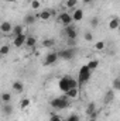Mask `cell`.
<instances>
[{"label":"cell","instance_id":"obj_1","mask_svg":"<svg viewBox=\"0 0 120 121\" xmlns=\"http://www.w3.org/2000/svg\"><path fill=\"white\" fill-rule=\"evenodd\" d=\"M69 99L64 94V96H60V97H55L51 100V107L52 108H57V110H64L66 107H69Z\"/></svg>","mask_w":120,"mask_h":121},{"label":"cell","instance_id":"obj_2","mask_svg":"<svg viewBox=\"0 0 120 121\" xmlns=\"http://www.w3.org/2000/svg\"><path fill=\"white\" fill-rule=\"evenodd\" d=\"M90 73H92V72L86 68V65H83V66L79 69V73H78V79H76V80H78V85H85V83L90 79Z\"/></svg>","mask_w":120,"mask_h":121},{"label":"cell","instance_id":"obj_3","mask_svg":"<svg viewBox=\"0 0 120 121\" xmlns=\"http://www.w3.org/2000/svg\"><path fill=\"white\" fill-rule=\"evenodd\" d=\"M58 54V58L64 60H71L74 56H75V48H68V49H62L60 52H57Z\"/></svg>","mask_w":120,"mask_h":121},{"label":"cell","instance_id":"obj_4","mask_svg":"<svg viewBox=\"0 0 120 121\" xmlns=\"http://www.w3.org/2000/svg\"><path fill=\"white\" fill-rule=\"evenodd\" d=\"M58 21H60V23L62 24V26H64V27L72 26V23H74V20H72V16H71L69 13H66V11L61 13L60 16H58Z\"/></svg>","mask_w":120,"mask_h":121},{"label":"cell","instance_id":"obj_5","mask_svg":"<svg viewBox=\"0 0 120 121\" xmlns=\"http://www.w3.org/2000/svg\"><path fill=\"white\" fill-rule=\"evenodd\" d=\"M26 38H27V34H26V32H24V34H18V35H16V37L13 38V45H14L16 48L23 47L24 42H26Z\"/></svg>","mask_w":120,"mask_h":121},{"label":"cell","instance_id":"obj_6","mask_svg":"<svg viewBox=\"0 0 120 121\" xmlns=\"http://www.w3.org/2000/svg\"><path fill=\"white\" fill-rule=\"evenodd\" d=\"M58 87H60V90L62 93H66V91L69 90V76L61 78L60 82H58Z\"/></svg>","mask_w":120,"mask_h":121},{"label":"cell","instance_id":"obj_7","mask_svg":"<svg viewBox=\"0 0 120 121\" xmlns=\"http://www.w3.org/2000/svg\"><path fill=\"white\" fill-rule=\"evenodd\" d=\"M64 32H65V35H66L68 39H76L78 38V31L75 30V27H72V26L65 27L64 28Z\"/></svg>","mask_w":120,"mask_h":121},{"label":"cell","instance_id":"obj_8","mask_svg":"<svg viewBox=\"0 0 120 121\" xmlns=\"http://www.w3.org/2000/svg\"><path fill=\"white\" fill-rule=\"evenodd\" d=\"M58 59H60V58H58V54H57V52H50V54L45 56V59H44V65H45V66L54 65Z\"/></svg>","mask_w":120,"mask_h":121},{"label":"cell","instance_id":"obj_9","mask_svg":"<svg viewBox=\"0 0 120 121\" xmlns=\"http://www.w3.org/2000/svg\"><path fill=\"white\" fill-rule=\"evenodd\" d=\"M35 17H37V20H41V21H48L52 16H51V11H50V10H41L40 13H37V14H35Z\"/></svg>","mask_w":120,"mask_h":121},{"label":"cell","instance_id":"obj_10","mask_svg":"<svg viewBox=\"0 0 120 121\" xmlns=\"http://www.w3.org/2000/svg\"><path fill=\"white\" fill-rule=\"evenodd\" d=\"M79 94H81V91H79V87H75V89H69V90L65 93V96H66L69 100H76V99H79Z\"/></svg>","mask_w":120,"mask_h":121},{"label":"cell","instance_id":"obj_11","mask_svg":"<svg viewBox=\"0 0 120 121\" xmlns=\"http://www.w3.org/2000/svg\"><path fill=\"white\" fill-rule=\"evenodd\" d=\"M11 30H13V24L10 21H3L0 24V31L3 34H11Z\"/></svg>","mask_w":120,"mask_h":121},{"label":"cell","instance_id":"obj_12","mask_svg":"<svg viewBox=\"0 0 120 121\" xmlns=\"http://www.w3.org/2000/svg\"><path fill=\"white\" fill-rule=\"evenodd\" d=\"M71 16L74 21H81L83 18V9H74V13Z\"/></svg>","mask_w":120,"mask_h":121},{"label":"cell","instance_id":"obj_13","mask_svg":"<svg viewBox=\"0 0 120 121\" xmlns=\"http://www.w3.org/2000/svg\"><path fill=\"white\" fill-rule=\"evenodd\" d=\"M24 45H26L27 48H35V45H37V38H35L34 35H27Z\"/></svg>","mask_w":120,"mask_h":121},{"label":"cell","instance_id":"obj_14","mask_svg":"<svg viewBox=\"0 0 120 121\" xmlns=\"http://www.w3.org/2000/svg\"><path fill=\"white\" fill-rule=\"evenodd\" d=\"M1 113H3L4 116H11V114H13V106H11L10 103H4V104L1 106Z\"/></svg>","mask_w":120,"mask_h":121},{"label":"cell","instance_id":"obj_15","mask_svg":"<svg viewBox=\"0 0 120 121\" xmlns=\"http://www.w3.org/2000/svg\"><path fill=\"white\" fill-rule=\"evenodd\" d=\"M120 26V20L119 17H113L110 21H109V30H117Z\"/></svg>","mask_w":120,"mask_h":121},{"label":"cell","instance_id":"obj_16","mask_svg":"<svg viewBox=\"0 0 120 121\" xmlns=\"http://www.w3.org/2000/svg\"><path fill=\"white\" fill-rule=\"evenodd\" d=\"M115 96H116V94H115V90H109L107 91V93L105 94V100H103L105 104H110V103L115 100Z\"/></svg>","mask_w":120,"mask_h":121},{"label":"cell","instance_id":"obj_17","mask_svg":"<svg viewBox=\"0 0 120 121\" xmlns=\"http://www.w3.org/2000/svg\"><path fill=\"white\" fill-rule=\"evenodd\" d=\"M97 66H99V60H97V59H90L89 62L86 63V68L89 69L90 72L96 70V69H97Z\"/></svg>","mask_w":120,"mask_h":121},{"label":"cell","instance_id":"obj_18","mask_svg":"<svg viewBox=\"0 0 120 121\" xmlns=\"http://www.w3.org/2000/svg\"><path fill=\"white\" fill-rule=\"evenodd\" d=\"M13 90L16 91V93H18V94L23 93V91H24V85H23V82H18V80L14 82V83H13Z\"/></svg>","mask_w":120,"mask_h":121},{"label":"cell","instance_id":"obj_19","mask_svg":"<svg viewBox=\"0 0 120 121\" xmlns=\"http://www.w3.org/2000/svg\"><path fill=\"white\" fill-rule=\"evenodd\" d=\"M35 21H37L35 14H27V16L24 17V24H26V26H31V24H34Z\"/></svg>","mask_w":120,"mask_h":121},{"label":"cell","instance_id":"obj_20","mask_svg":"<svg viewBox=\"0 0 120 121\" xmlns=\"http://www.w3.org/2000/svg\"><path fill=\"white\" fill-rule=\"evenodd\" d=\"M41 45H42L44 48H52V47L55 45V39H54V38H45V39L41 42Z\"/></svg>","mask_w":120,"mask_h":121},{"label":"cell","instance_id":"obj_21","mask_svg":"<svg viewBox=\"0 0 120 121\" xmlns=\"http://www.w3.org/2000/svg\"><path fill=\"white\" fill-rule=\"evenodd\" d=\"M24 26H13V30H11V34L16 37V35H18V34H24Z\"/></svg>","mask_w":120,"mask_h":121},{"label":"cell","instance_id":"obj_22","mask_svg":"<svg viewBox=\"0 0 120 121\" xmlns=\"http://www.w3.org/2000/svg\"><path fill=\"white\" fill-rule=\"evenodd\" d=\"M0 100L3 101V104H4V103H10V101H11V93H9V91L1 93V94H0Z\"/></svg>","mask_w":120,"mask_h":121},{"label":"cell","instance_id":"obj_23","mask_svg":"<svg viewBox=\"0 0 120 121\" xmlns=\"http://www.w3.org/2000/svg\"><path fill=\"white\" fill-rule=\"evenodd\" d=\"M95 110H97V108H96V104H95L93 101H90L89 104L86 106V110H85V114H86V116H90V114H92V113H93Z\"/></svg>","mask_w":120,"mask_h":121},{"label":"cell","instance_id":"obj_24","mask_svg":"<svg viewBox=\"0 0 120 121\" xmlns=\"http://www.w3.org/2000/svg\"><path fill=\"white\" fill-rule=\"evenodd\" d=\"M30 104H31L30 99H23V100L20 101V104H18V106H20V108H21V110H26L27 107H30Z\"/></svg>","mask_w":120,"mask_h":121},{"label":"cell","instance_id":"obj_25","mask_svg":"<svg viewBox=\"0 0 120 121\" xmlns=\"http://www.w3.org/2000/svg\"><path fill=\"white\" fill-rule=\"evenodd\" d=\"M30 7L32 10H40V9H41V1H40V0H31Z\"/></svg>","mask_w":120,"mask_h":121},{"label":"cell","instance_id":"obj_26","mask_svg":"<svg viewBox=\"0 0 120 121\" xmlns=\"http://www.w3.org/2000/svg\"><path fill=\"white\" fill-rule=\"evenodd\" d=\"M76 4H78V0H66L65 1L66 9H76Z\"/></svg>","mask_w":120,"mask_h":121},{"label":"cell","instance_id":"obj_27","mask_svg":"<svg viewBox=\"0 0 120 121\" xmlns=\"http://www.w3.org/2000/svg\"><path fill=\"white\" fill-rule=\"evenodd\" d=\"M9 52H10V47H9V45H1V47H0V55H1V56L9 55Z\"/></svg>","mask_w":120,"mask_h":121},{"label":"cell","instance_id":"obj_28","mask_svg":"<svg viewBox=\"0 0 120 121\" xmlns=\"http://www.w3.org/2000/svg\"><path fill=\"white\" fill-rule=\"evenodd\" d=\"M75 87H79L78 80L74 79V78H69V89H75Z\"/></svg>","mask_w":120,"mask_h":121},{"label":"cell","instance_id":"obj_29","mask_svg":"<svg viewBox=\"0 0 120 121\" xmlns=\"http://www.w3.org/2000/svg\"><path fill=\"white\" fill-rule=\"evenodd\" d=\"M113 90L115 91L120 90V79L119 78H116V79L113 80Z\"/></svg>","mask_w":120,"mask_h":121},{"label":"cell","instance_id":"obj_30","mask_svg":"<svg viewBox=\"0 0 120 121\" xmlns=\"http://www.w3.org/2000/svg\"><path fill=\"white\" fill-rule=\"evenodd\" d=\"M65 121H81V118H79V116L78 114H71V116H68L66 117V120Z\"/></svg>","mask_w":120,"mask_h":121},{"label":"cell","instance_id":"obj_31","mask_svg":"<svg viewBox=\"0 0 120 121\" xmlns=\"http://www.w3.org/2000/svg\"><path fill=\"white\" fill-rule=\"evenodd\" d=\"M99 23H100V21H99L97 17H92V18H90V26H92L93 28H96V27L99 26Z\"/></svg>","mask_w":120,"mask_h":121},{"label":"cell","instance_id":"obj_32","mask_svg":"<svg viewBox=\"0 0 120 121\" xmlns=\"http://www.w3.org/2000/svg\"><path fill=\"white\" fill-rule=\"evenodd\" d=\"M95 48H96L97 51H102V49H105V42H103V41H97V42L95 44Z\"/></svg>","mask_w":120,"mask_h":121},{"label":"cell","instance_id":"obj_33","mask_svg":"<svg viewBox=\"0 0 120 121\" xmlns=\"http://www.w3.org/2000/svg\"><path fill=\"white\" fill-rule=\"evenodd\" d=\"M97 116H99V110H95V111H93L90 116H88V117H90V121H96Z\"/></svg>","mask_w":120,"mask_h":121},{"label":"cell","instance_id":"obj_34","mask_svg":"<svg viewBox=\"0 0 120 121\" xmlns=\"http://www.w3.org/2000/svg\"><path fill=\"white\" fill-rule=\"evenodd\" d=\"M50 121H64V120L61 118V116H58V114H51Z\"/></svg>","mask_w":120,"mask_h":121},{"label":"cell","instance_id":"obj_35","mask_svg":"<svg viewBox=\"0 0 120 121\" xmlns=\"http://www.w3.org/2000/svg\"><path fill=\"white\" fill-rule=\"evenodd\" d=\"M83 37H85V39H86V41H92V39H93V35H92V32H89V31H86Z\"/></svg>","mask_w":120,"mask_h":121},{"label":"cell","instance_id":"obj_36","mask_svg":"<svg viewBox=\"0 0 120 121\" xmlns=\"http://www.w3.org/2000/svg\"><path fill=\"white\" fill-rule=\"evenodd\" d=\"M68 45L72 48V47H75L76 45V39H68Z\"/></svg>","mask_w":120,"mask_h":121},{"label":"cell","instance_id":"obj_37","mask_svg":"<svg viewBox=\"0 0 120 121\" xmlns=\"http://www.w3.org/2000/svg\"><path fill=\"white\" fill-rule=\"evenodd\" d=\"M92 1H93V0H83V3H85V4H89V3H92Z\"/></svg>","mask_w":120,"mask_h":121},{"label":"cell","instance_id":"obj_38","mask_svg":"<svg viewBox=\"0 0 120 121\" xmlns=\"http://www.w3.org/2000/svg\"><path fill=\"white\" fill-rule=\"evenodd\" d=\"M7 1H13V0H7Z\"/></svg>","mask_w":120,"mask_h":121}]
</instances>
